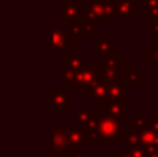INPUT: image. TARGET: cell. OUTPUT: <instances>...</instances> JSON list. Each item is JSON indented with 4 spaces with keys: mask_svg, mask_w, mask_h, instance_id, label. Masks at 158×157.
<instances>
[{
    "mask_svg": "<svg viewBox=\"0 0 158 157\" xmlns=\"http://www.w3.org/2000/svg\"><path fill=\"white\" fill-rule=\"evenodd\" d=\"M112 157H133V156H132L131 153L126 150V152H115Z\"/></svg>",
    "mask_w": 158,
    "mask_h": 157,
    "instance_id": "44dd1931",
    "label": "cell"
},
{
    "mask_svg": "<svg viewBox=\"0 0 158 157\" xmlns=\"http://www.w3.org/2000/svg\"><path fill=\"white\" fill-rule=\"evenodd\" d=\"M57 18L63 19L64 25H74L83 22V10L77 3H63L57 7Z\"/></svg>",
    "mask_w": 158,
    "mask_h": 157,
    "instance_id": "277c9868",
    "label": "cell"
},
{
    "mask_svg": "<svg viewBox=\"0 0 158 157\" xmlns=\"http://www.w3.org/2000/svg\"><path fill=\"white\" fill-rule=\"evenodd\" d=\"M50 47L57 52L69 49V33L63 24H53L50 27Z\"/></svg>",
    "mask_w": 158,
    "mask_h": 157,
    "instance_id": "ba28073f",
    "label": "cell"
},
{
    "mask_svg": "<svg viewBox=\"0 0 158 157\" xmlns=\"http://www.w3.org/2000/svg\"><path fill=\"white\" fill-rule=\"evenodd\" d=\"M82 36L83 38H96V28L93 24L82 22Z\"/></svg>",
    "mask_w": 158,
    "mask_h": 157,
    "instance_id": "ac0fdd59",
    "label": "cell"
},
{
    "mask_svg": "<svg viewBox=\"0 0 158 157\" xmlns=\"http://www.w3.org/2000/svg\"><path fill=\"white\" fill-rule=\"evenodd\" d=\"M101 113L111 117L114 120L126 118V102H106L101 106Z\"/></svg>",
    "mask_w": 158,
    "mask_h": 157,
    "instance_id": "7c38bea8",
    "label": "cell"
},
{
    "mask_svg": "<svg viewBox=\"0 0 158 157\" xmlns=\"http://www.w3.org/2000/svg\"><path fill=\"white\" fill-rule=\"evenodd\" d=\"M53 128V142L50 155L52 157H63L67 153V129L64 121L60 118L52 120Z\"/></svg>",
    "mask_w": 158,
    "mask_h": 157,
    "instance_id": "7a4b0ae2",
    "label": "cell"
},
{
    "mask_svg": "<svg viewBox=\"0 0 158 157\" xmlns=\"http://www.w3.org/2000/svg\"><path fill=\"white\" fill-rule=\"evenodd\" d=\"M65 129H67V153L83 149V145H86L87 141V134L85 127L65 125Z\"/></svg>",
    "mask_w": 158,
    "mask_h": 157,
    "instance_id": "52a82bcc",
    "label": "cell"
},
{
    "mask_svg": "<svg viewBox=\"0 0 158 157\" xmlns=\"http://www.w3.org/2000/svg\"><path fill=\"white\" fill-rule=\"evenodd\" d=\"M63 157H89V152L86 150H74V152H68L65 153Z\"/></svg>",
    "mask_w": 158,
    "mask_h": 157,
    "instance_id": "ffe728a7",
    "label": "cell"
},
{
    "mask_svg": "<svg viewBox=\"0 0 158 157\" xmlns=\"http://www.w3.org/2000/svg\"><path fill=\"white\" fill-rule=\"evenodd\" d=\"M96 107H87V106H81L77 107L72 113H69V120L74 121L79 127H87L89 124H92L97 117Z\"/></svg>",
    "mask_w": 158,
    "mask_h": 157,
    "instance_id": "8fae6325",
    "label": "cell"
},
{
    "mask_svg": "<svg viewBox=\"0 0 158 157\" xmlns=\"http://www.w3.org/2000/svg\"><path fill=\"white\" fill-rule=\"evenodd\" d=\"M87 134L86 145H112L115 138L121 135L119 121L111 117L106 116L104 113H97L96 120L85 127Z\"/></svg>",
    "mask_w": 158,
    "mask_h": 157,
    "instance_id": "6da1fadb",
    "label": "cell"
},
{
    "mask_svg": "<svg viewBox=\"0 0 158 157\" xmlns=\"http://www.w3.org/2000/svg\"><path fill=\"white\" fill-rule=\"evenodd\" d=\"M68 33H69V36H74V38L82 36V22L71 25V27L68 28Z\"/></svg>",
    "mask_w": 158,
    "mask_h": 157,
    "instance_id": "d6986e66",
    "label": "cell"
},
{
    "mask_svg": "<svg viewBox=\"0 0 158 157\" xmlns=\"http://www.w3.org/2000/svg\"><path fill=\"white\" fill-rule=\"evenodd\" d=\"M114 50V38H94V54L97 57H104Z\"/></svg>",
    "mask_w": 158,
    "mask_h": 157,
    "instance_id": "4fadbf2b",
    "label": "cell"
},
{
    "mask_svg": "<svg viewBox=\"0 0 158 157\" xmlns=\"http://www.w3.org/2000/svg\"><path fill=\"white\" fill-rule=\"evenodd\" d=\"M108 100L110 102H125L126 100L125 86L122 83H108Z\"/></svg>",
    "mask_w": 158,
    "mask_h": 157,
    "instance_id": "2e32d148",
    "label": "cell"
},
{
    "mask_svg": "<svg viewBox=\"0 0 158 157\" xmlns=\"http://www.w3.org/2000/svg\"><path fill=\"white\" fill-rule=\"evenodd\" d=\"M57 81L60 83H63L64 88H77L78 86V74L77 72H71V71H65L64 68H58L57 70Z\"/></svg>",
    "mask_w": 158,
    "mask_h": 157,
    "instance_id": "9a60e30c",
    "label": "cell"
},
{
    "mask_svg": "<svg viewBox=\"0 0 158 157\" xmlns=\"http://www.w3.org/2000/svg\"><path fill=\"white\" fill-rule=\"evenodd\" d=\"M82 93L87 95V99L94 102L96 106L101 107L108 100V83L104 79H101L100 82L90 86L89 89H82Z\"/></svg>",
    "mask_w": 158,
    "mask_h": 157,
    "instance_id": "30bf717a",
    "label": "cell"
},
{
    "mask_svg": "<svg viewBox=\"0 0 158 157\" xmlns=\"http://www.w3.org/2000/svg\"><path fill=\"white\" fill-rule=\"evenodd\" d=\"M83 10V21L89 24H107V17L104 14L103 0H90L87 6H82Z\"/></svg>",
    "mask_w": 158,
    "mask_h": 157,
    "instance_id": "8992f818",
    "label": "cell"
},
{
    "mask_svg": "<svg viewBox=\"0 0 158 157\" xmlns=\"http://www.w3.org/2000/svg\"><path fill=\"white\" fill-rule=\"evenodd\" d=\"M101 79H103V70L101 64L98 63H89L86 68L78 72V86H81L82 89H89Z\"/></svg>",
    "mask_w": 158,
    "mask_h": 157,
    "instance_id": "5b68a950",
    "label": "cell"
},
{
    "mask_svg": "<svg viewBox=\"0 0 158 157\" xmlns=\"http://www.w3.org/2000/svg\"><path fill=\"white\" fill-rule=\"evenodd\" d=\"M123 86H137L139 85V71L137 70H126L123 74Z\"/></svg>",
    "mask_w": 158,
    "mask_h": 157,
    "instance_id": "e0dca14e",
    "label": "cell"
},
{
    "mask_svg": "<svg viewBox=\"0 0 158 157\" xmlns=\"http://www.w3.org/2000/svg\"><path fill=\"white\" fill-rule=\"evenodd\" d=\"M50 111L53 114L71 111V93L68 88H52L50 91Z\"/></svg>",
    "mask_w": 158,
    "mask_h": 157,
    "instance_id": "3957f363",
    "label": "cell"
},
{
    "mask_svg": "<svg viewBox=\"0 0 158 157\" xmlns=\"http://www.w3.org/2000/svg\"><path fill=\"white\" fill-rule=\"evenodd\" d=\"M115 18H131L135 11L133 0H114Z\"/></svg>",
    "mask_w": 158,
    "mask_h": 157,
    "instance_id": "5bb4252c",
    "label": "cell"
},
{
    "mask_svg": "<svg viewBox=\"0 0 158 157\" xmlns=\"http://www.w3.org/2000/svg\"><path fill=\"white\" fill-rule=\"evenodd\" d=\"M64 3H77V0H63Z\"/></svg>",
    "mask_w": 158,
    "mask_h": 157,
    "instance_id": "7402d4cb",
    "label": "cell"
},
{
    "mask_svg": "<svg viewBox=\"0 0 158 157\" xmlns=\"http://www.w3.org/2000/svg\"><path fill=\"white\" fill-rule=\"evenodd\" d=\"M89 57L83 54L81 49H72L69 50V56H65L63 58V68L65 71H71V72H81L82 70H85L89 66Z\"/></svg>",
    "mask_w": 158,
    "mask_h": 157,
    "instance_id": "9c48e42d",
    "label": "cell"
}]
</instances>
